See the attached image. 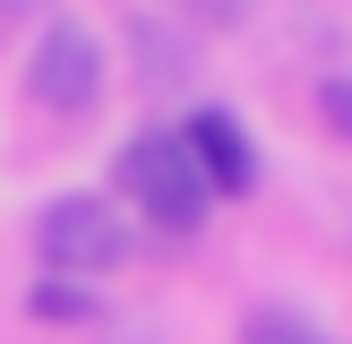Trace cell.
I'll use <instances>...</instances> for the list:
<instances>
[{"instance_id": "obj_1", "label": "cell", "mask_w": 352, "mask_h": 344, "mask_svg": "<svg viewBox=\"0 0 352 344\" xmlns=\"http://www.w3.org/2000/svg\"><path fill=\"white\" fill-rule=\"evenodd\" d=\"M112 198L138 206V215H146L155 233H172V241H189L206 215H215V189L198 181L181 129H138L129 147L112 155Z\"/></svg>"}, {"instance_id": "obj_2", "label": "cell", "mask_w": 352, "mask_h": 344, "mask_svg": "<svg viewBox=\"0 0 352 344\" xmlns=\"http://www.w3.org/2000/svg\"><path fill=\"white\" fill-rule=\"evenodd\" d=\"M34 258L43 275H69V284H95V275H120L138 258V233H129V206L112 189H69L34 215Z\"/></svg>"}, {"instance_id": "obj_3", "label": "cell", "mask_w": 352, "mask_h": 344, "mask_svg": "<svg viewBox=\"0 0 352 344\" xmlns=\"http://www.w3.org/2000/svg\"><path fill=\"white\" fill-rule=\"evenodd\" d=\"M26 95L43 103V112H60V120L95 112L103 103V43H95V26L52 17V26L34 34V52H26Z\"/></svg>"}, {"instance_id": "obj_4", "label": "cell", "mask_w": 352, "mask_h": 344, "mask_svg": "<svg viewBox=\"0 0 352 344\" xmlns=\"http://www.w3.org/2000/svg\"><path fill=\"white\" fill-rule=\"evenodd\" d=\"M181 147H189V164H198V181L215 189V198H250L258 189V138L241 129L232 103H198V112L181 120Z\"/></svg>"}, {"instance_id": "obj_5", "label": "cell", "mask_w": 352, "mask_h": 344, "mask_svg": "<svg viewBox=\"0 0 352 344\" xmlns=\"http://www.w3.org/2000/svg\"><path fill=\"white\" fill-rule=\"evenodd\" d=\"M26 319H43V327H95L103 319V292L95 284H69V275H34Z\"/></svg>"}, {"instance_id": "obj_6", "label": "cell", "mask_w": 352, "mask_h": 344, "mask_svg": "<svg viewBox=\"0 0 352 344\" xmlns=\"http://www.w3.org/2000/svg\"><path fill=\"white\" fill-rule=\"evenodd\" d=\"M250 344H318V336H309V319H292V310H258Z\"/></svg>"}, {"instance_id": "obj_7", "label": "cell", "mask_w": 352, "mask_h": 344, "mask_svg": "<svg viewBox=\"0 0 352 344\" xmlns=\"http://www.w3.org/2000/svg\"><path fill=\"white\" fill-rule=\"evenodd\" d=\"M318 120L352 147V78H318Z\"/></svg>"}, {"instance_id": "obj_8", "label": "cell", "mask_w": 352, "mask_h": 344, "mask_svg": "<svg viewBox=\"0 0 352 344\" xmlns=\"http://www.w3.org/2000/svg\"><path fill=\"white\" fill-rule=\"evenodd\" d=\"M189 9H198L206 26H241V17H250V0H189Z\"/></svg>"}]
</instances>
